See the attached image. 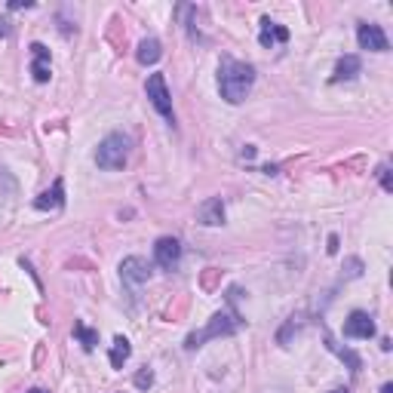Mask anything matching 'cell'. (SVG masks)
<instances>
[{
  "mask_svg": "<svg viewBox=\"0 0 393 393\" xmlns=\"http://www.w3.org/2000/svg\"><path fill=\"white\" fill-rule=\"evenodd\" d=\"M255 83V68L249 62H237V58L225 56L218 65V93L225 102L240 104L249 96Z\"/></svg>",
  "mask_w": 393,
  "mask_h": 393,
  "instance_id": "1",
  "label": "cell"
},
{
  "mask_svg": "<svg viewBox=\"0 0 393 393\" xmlns=\"http://www.w3.org/2000/svg\"><path fill=\"white\" fill-rule=\"evenodd\" d=\"M129 148H133V142L126 139L123 133H111L108 139H102V145L96 150V163L98 169H108V172H114V169H123L129 160Z\"/></svg>",
  "mask_w": 393,
  "mask_h": 393,
  "instance_id": "2",
  "label": "cell"
},
{
  "mask_svg": "<svg viewBox=\"0 0 393 393\" xmlns=\"http://www.w3.org/2000/svg\"><path fill=\"white\" fill-rule=\"evenodd\" d=\"M240 329V319L237 313H215L212 319H209V326L203 332H194V335H188L185 347L188 350H196L203 341H209V338H221V335H234V332Z\"/></svg>",
  "mask_w": 393,
  "mask_h": 393,
  "instance_id": "3",
  "label": "cell"
},
{
  "mask_svg": "<svg viewBox=\"0 0 393 393\" xmlns=\"http://www.w3.org/2000/svg\"><path fill=\"white\" fill-rule=\"evenodd\" d=\"M145 93H148V98H150V104H154V108L160 111V114L166 117L169 123H175L172 98H169V89H166V77H163V74H150L148 83H145Z\"/></svg>",
  "mask_w": 393,
  "mask_h": 393,
  "instance_id": "4",
  "label": "cell"
},
{
  "mask_svg": "<svg viewBox=\"0 0 393 393\" xmlns=\"http://www.w3.org/2000/svg\"><path fill=\"white\" fill-rule=\"evenodd\" d=\"M357 41H359V49H372V52H388L390 43H388V34H384L381 25L375 22H363L357 28Z\"/></svg>",
  "mask_w": 393,
  "mask_h": 393,
  "instance_id": "5",
  "label": "cell"
},
{
  "mask_svg": "<svg viewBox=\"0 0 393 393\" xmlns=\"http://www.w3.org/2000/svg\"><path fill=\"white\" fill-rule=\"evenodd\" d=\"M344 335L369 341V338H375V323H372V317L366 311H353L350 317L344 319Z\"/></svg>",
  "mask_w": 393,
  "mask_h": 393,
  "instance_id": "6",
  "label": "cell"
},
{
  "mask_svg": "<svg viewBox=\"0 0 393 393\" xmlns=\"http://www.w3.org/2000/svg\"><path fill=\"white\" fill-rule=\"evenodd\" d=\"M120 277H123V283H133V286L148 283L150 280V265L145 258H139V255H129V258L120 261Z\"/></svg>",
  "mask_w": 393,
  "mask_h": 393,
  "instance_id": "7",
  "label": "cell"
},
{
  "mask_svg": "<svg viewBox=\"0 0 393 393\" xmlns=\"http://www.w3.org/2000/svg\"><path fill=\"white\" fill-rule=\"evenodd\" d=\"M154 258H157V265L160 267L172 271V267L181 261V243L175 237H160L154 243Z\"/></svg>",
  "mask_w": 393,
  "mask_h": 393,
  "instance_id": "8",
  "label": "cell"
},
{
  "mask_svg": "<svg viewBox=\"0 0 393 393\" xmlns=\"http://www.w3.org/2000/svg\"><path fill=\"white\" fill-rule=\"evenodd\" d=\"M196 221L206 227H215L225 221V203H221V196H209V200H203L200 206H196Z\"/></svg>",
  "mask_w": 393,
  "mask_h": 393,
  "instance_id": "9",
  "label": "cell"
},
{
  "mask_svg": "<svg viewBox=\"0 0 393 393\" xmlns=\"http://www.w3.org/2000/svg\"><path fill=\"white\" fill-rule=\"evenodd\" d=\"M62 206H65V181L56 179L49 191H43V194L34 200V209H41V212H49V209H62Z\"/></svg>",
  "mask_w": 393,
  "mask_h": 393,
  "instance_id": "10",
  "label": "cell"
},
{
  "mask_svg": "<svg viewBox=\"0 0 393 393\" xmlns=\"http://www.w3.org/2000/svg\"><path fill=\"white\" fill-rule=\"evenodd\" d=\"M31 56H34V62H31V74H34V80L47 83L49 80V49L43 47V43H31Z\"/></svg>",
  "mask_w": 393,
  "mask_h": 393,
  "instance_id": "11",
  "label": "cell"
},
{
  "mask_svg": "<svg viewBox=\"0 0 393 393\" xmlns=\"http://www.w3.org/2000/svg\"><path fill=\"white\" fill-rule=\"evenodd\" d=\"M258 41H261V47L271 49L273 43H286V41H289V31H286L283 25L271 22V19H261V34H258Z\"/></svg>",
  "mask_w": 393,
  "mask_h": 393,
  "instance_id": "12",
  "label": "cell"
},
{
  "mask_svg": "<svg viewBox=\"0 0 393 393\" xmlns=\"http://www.w3.org/2000/svg\"><path fill=\"white\" fill-rule=\"evenodd\" d=\"M363 71V62H359V56H341L335 65V77L332 80L341 83V80H353V77Z\"/></svg>",
  "mask_w": 393,
  "mask_h": 393,
  "instance_id": "13",
  "label": "cell"
},
{
  "mask_svg": "<svg viewBox=\"0 0 393 393\" xmlns=\"http://www.w3.org/2000/svg\"><path fill=\"white\" fill-rule=\"evenodd\" d=\"M160 56H163V47H160V41L157 37H145V41L139 43V52H135V58H139V65H157L160 62Z\"/></svg>",
  "mask_w": 393,
  "mask_h": 393,
  "instance_id": "14",
  "label": "cell"
},
{
  "mask_svg": "<svg viewBox=\"0 0 393 393\" xmlns=\"http://www.w3.org/2000/svg\"><path fill=\"white\" fill-rule=\"evenodd\" d=\"M129 357H133V344H129L123 335H117L114 347H111V366H114V369H123V363H126Z\"/></svg>",
  "mask_w": 393,
  "mask_h": 393,
  "instance_id": "15",
  "label": "cell"
},
{
  "mask_svg": "<svg viewBox=\"0 0 393 393\" xmlns=\"http://www.w3.org/2000/svg\"><path fill=\"white\" fill-rule=\"evenodd\" d=\"M74 335H77V341L83 344V350H96V344H98L96 329H89V326H83V323H74Z\"/></svg>",
  "mask_w": 393,
  "mask_h": 393,
  "instance_id": "16",
  "label": "cell"
},
{
  "mask_svg": "<svg viewBox=\"0 0 393 393\" xmlns=\"http://www.w3.org/2000/svg\"><path fill=\"white\" fill-rule=\"evenodd\" d=\"M329 347H332V350H335V353H341V357L347 359V363H350V369H353V372H359V357H357V353H350V350H341V347H338L335 341H329Z\"/></svg>",
  "mask_w": 393,
  "mask_h": 393,
  "instance_id": "17",
  "label": "cell"
},
{
  "mask_svg": "<svg viewBox=\"0 0 393 393\" xmlns=\"http://www.w3.org/2000/svg\"><path fill=\"white\" fill-rule=\"evenodd\" d=\"M150 384H154V372H150V369H142L139 375H135V388H139V390H148Z\"/></svg>",
  "mask_w": 393,
  "mask_h": 393,
  "instance_id": "18",
  "label": "cell"
},
{
  "mask_svg": "<svg viewBox=\"0 0 393 393\" xmlns=\"http://www.w3.org/2000/svg\"><path fill=\"white\" fill-rule=\"evenodd\" d=\"M363 273V261L359 258H347V277H359Z\"/></svg>",
  "mask_w": 393,
  "mask_h": 393,
  "instance_id": "19",
  "label": "cell"
},
{
  "mask_svg": "<svg viewBox=\"0 0 393 393\" xmlns=\"http://www.w3.org/2000/svg\"><path fill=\"white\" fill-rule=\"evenodd\" d=\"M378 175H381V188H384V191H393V181H390V166H381V169H378Z\"/></svg>",
  "mask_w": 393,
  "mask_h": 393,
  "instance_id": "20",
  "label": "cell"
},
{
  "mask_svg": "<svg viewBox=\"0 0 393 393\" xmlns=\"http://www.w3.org/2000/svg\"><path fill=\"white\" fill-rule=\"evenodd\" d=\"M326 249H329V255H338V237H335V234L329 237V246H326Z\"/></svg>",
  "mask_w": 393,
  "mask_h": 393,
  "instance_id": "21",
  "label": "cell"
},
{
  "mask_svg": "<svg viewBox=\"0 0 393 393\" xmlns=\"http://www.w3.org/2000/svg\"><path fill=\"white\" fill-rule=\"evenodd\" d=\"M22 6H25V10H28V6H34V3H31V0H25V3H22V0H12V3H10V10H22Z\"/></svg>",
  "mask_w": 393,
  "mask_h": 393,
  "instance_id": "22",
  "label": "cell"
},
{
  "mask_svg": "<svg viewBox=\"0 0 393 393\" xmlns=\"http://www.w3.org/2000/svg\"><path fill=\"white\" fill-rule=\"evenodd\" d=\"M255 157V148L252 145H246V150H243V160H252Z\"/></svg>",
  "mask_w": 393,
  "mask_h": 393,
  "instance_id": "23",
  "label": "cell"
},
{
  "mask_svg": "<svg viewBox=\"0 0 393 393\" xmlns=\"http://www.w3.org/2000/svg\"><path fill=\"white\" fill-rule=\"evenodd\" d=\"M10 34V28H6V22H0V37H6Z\"/></svg>",
  "mask_w": 393,
  "mask_h": 393,
  "instance_id": "24",
  "label": "cell"
},
{
  "mask_svg": "<svg viewBox=\"0 0 393 393\" xmlns=\"http://www.w3.org/2000/svg\"><path fill=\"white\" fill-rule=\"evenodd\" d=\"M381 393H393V384H384V388H381Z\"/></svg>",
  "mask_w": 393,
  "mask_h": 393,
  "instance_id": "25",
  "label": "cell"
},
{
  "mask_svg": "<svg viewBox=\"0 0 393 393\" xmlns=\"http://www.w3.org/2000/svg\"><path fill=\"white\" fill-rule=\"evenodd\" d=\"M28 393H47V390H41V388H34V390H28Z\"/></svg>",
  "mask_w": 393,
  "mask_h": 393,
  "instance_id": "26",
  "label": "cell"
},
{
  "mask_svg": "<svg viewBox=\"0 0 393 393\" xmlns=\"http://www.w3.org/2000/svg\"><path fill=\"white\" fill-rule=\"evenodd\" d=\"M332 393H347V390H332Z\"/></svg>",
  "mask_w": 393,
  "mask_h": 393,
  "instance_id": "27",
  "label": "cell"
}]
</instances>
